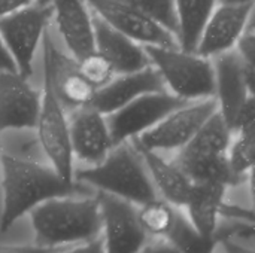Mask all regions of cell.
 I'll list each match as a JSON object with an SVG mask.
<instances>
[{
    "label": "cell",
    "instance_id": "obj_1",
    "mask_svg": "<svg viewBox=\"0 0 255 253\" xmlns=\"http://www.w3.org/2000/svg\"><path fill=\"white\" fill-rule=\"evenodd\" d=\"M1 169L3 212L0 216V230L3 233L16 219L46 200L88 194V189L81 182L64 180L54 169L12 155L1 157Z\"/></svg>",
    "mask_w": 255,
    "mask_h": 253
},
{
    "label": "cell",
    "instance_id": "obj_2",
    "mask_svg": "<svg viewBox=\"0 0 255 253\" xmlns=\"http://www.w3.org/2000/svg\"><path fill=\"white\" fill-rule=\"evenodd\" d=\"M34 242L43 248L90 242L102 230V216L97 197L51 198L30 210Z\"/></svg>",
    "mask_w": 255,
    "mask_h": 253
},
{
    "label": "cell",
    "instance_id": "obj_3",
    "mask_svg": "<svg viewBox=\"0 0 255 253\" xmlns=\"http://www.w3.org/2000/svg\"><path fill=\"white\" fill-rule=\"evenodd\" d=\"M73 179L133 204L142 206L157 198L155 186L145 170V164L128 142L112 148L106 158L94 167L73 173Z\"/></svg>",
    "mask_w": 255,
    "mask_h": 253
},
{
    "label": "cell",
    "instance_id": "obj_4",
    "mask_svg": "<svg viewBox=\"0 0 255 253\" xmlns=\"http://www.w3.org/2000/svg\"><path fill=\"white\" fill-rule=\"evenodd\" d=\"M143 49L173 95L187 101L215 95V75L209 58L181 48L145 45Z\"/></svg>",
    "mask_w": 255,
    "mask_h": 253
},
{
    "label": "cell",
    "instance_id": "obj_5",
    "mask_svg": "<svg viewBox=\"0 0 255 253\" xmlns=\"http://www.w3.org/2000/svg\"><path fill=\"white\" fill-rule=\"evenodd\" d=\"M40 145L54 166V170L64 180L73 179V154L69 137V122L63 112V104L58 100L52 81L48 57L43 54V91L36 122Z\"/></svg>",
    "mask_w": 255,
    "mask_h": 253
},
{
    "label": "cell",
    "instance_id": "obj_6",
    "mask_svg": "<svg viewBox=\"0 0 255 253\" xmlns=\"http://www.w3.org/2000/svg\"><path fill=\"white\" fill-rule=\"evenodd\" d=\"M52 15V6L28 4L0 18V37L25 79L33 73V57Z\"/></svg>",
    "mask_w": 255,
    "mask_h": 253
},
{
    "label": "cell",
    "instance_id": "obj_7",
    "mask_svg": "<svg viewBox=\"0 0 255 253\" xmlns=\"http://www.w3.org/2000/svg\"><path fill=\"white\" fill-rule=\"evenodd\" d=\"M188 103L172 92L157 91L146 92L118 110L106 115V124L109 128L112 146H118L124 142H128L134 137H139L146 130L152 128L158 121H161L167 113L176 107Z\"/></svg>",
    "mask_w": 255,
    "mask_h": 253
},
{
    "label": "cell",
    "instance_id": "obj_8",
    "mask_svg": "<svg viewBox=\"0 0 255 253\" xmlns=\"http://www.w3.org/2000/svg\"><path fill=\"white\" fill-rule=\"evenodd\" d=\"M218 110L215 97L202 98L196 103H185L167 113L152 128L134 137L142 146L151 151H173L184 148L205 124V121Z\"/></svg>",
    "mask_w": 255,
    "mask_h": 253
},
{
    "label": "cell",
    "instance_id": "obj_9",
    "mask_svg": "<svg viewBox=\"0 0 255 253\" xmlns=\"http://www.w3.org/2000/svg\"><path fill=\"white\" fill-rule=\"evenodd\" d=\"M87 4L111 27L126 34L131 40L143 45L164 48H179L173 33L164 28L148 13L121 0H85Z\"/></svg>",
    "mask_w": 255,
    "mask_h": 253
},
{
    "label": "cell",
    "instance_id": "obj_10",
    "mask_svg": "<svg viewBox=\"0 0 255 253\" xmlns=\"http://www.w3.org/2000/svg\"><path fill=\"white\" fill-rule=\"evenodd\" d=\"M214 66L218 110L233 131L236 116L250 95H254L255 64L245 63L236 51L217 55Z\"/></svg>",
    "mask_w": 255,
    "mask_h": 253
},
{
    "label": "cell",
    "instance_id": "obj_11",
    "mask_svg": "<svg viewBox=\"0 0 255 253\" xmlns=\"http://www.w3.org/2000/svg\"><path fill=\"white\" fill-rule=\"evenodd\" d=\"M97 201L105 230V253H137L148 240L133 203L100 191Z\"/></svg>",
    "mask_w": 255,
    "mask_h": 253
},
{
    "label": "cell",
    "instance_id": "obj_12",
    "mask_svg": "<svg viewBox=\"0 0 255 253\" xmlns=\"http://www.w3.org/2000/svg\"><path fill=\"white\" fill-rule=\"evenodd\" d=\"M254 3L220 4L209 15L194 52L211 58L230 51L253 16Z\"/></svg>",
    "mask_w": 255,
    "mask_h": 253
},
{
    "label": "cell",
    "instance_id": "obj_13",
    "mask_svg": "<svg viewBox=\"0 0 255 253\" xmlns=\"http://www.w3.org/2000/svg\"><path fill=\"white\" fill-rule=\"evenodd\" d=\"M40 94L18 72L0 70V133L10 128H36Z\"/></svg>",
    "mask_w": 255,
    "mask_h": 253
},
{
    "label": "cell",
    "instance_id": "obj_14",
    "mask_svg": "<svg viewBox=\"0 0 255 253\" xmlns=\"http://www.w3.org/2000/svg\"><path fill=\"white\" fill-rule=\"evenodd\" d=\"M157 91H166V86L157 69L149 64L142 70L123 73L120 78L97 88L88 103V107L106 116L126 106L136 97Z\"/></svg>",
    "mask_w": 255,
    "mask_h": 253
},
{
    "label": "cell",
    "instance_id": "obj_15",
    "mask_svg": "<svg viewBox=\"0 0 255 253\" xmlns=\"http://www.w3.org/2000/svg\"><path fill=\"white\" fill-rule=\"evenodd\" d=\"M43 54L48 57L54 91L61 101L72 107H85L91 101L96 88L84 78L75 58H69L57 51L48 30L42 36Z\"/></svg>",
    "mask_w": 255,
    "mask_h": 253
},
{
    "label": "cell",
    "instance_id": "obj_16",
    "mask_svg": "<svg viewBox=\"0 0 255 253\" xmlns=\"http://www.w3.org/2000/svg\"><path fill=\"white\" fill-rule=\"evenodd\" d=\"M69 137L73 157L91 164L102 163L114 148L105 115L88 106L79 107L72 116Z\"/></svg>",
    "mask_w": 255,
    "mask_h": 253
},
{
    "label": "cell",
    "instance_id": "obj_17",
    "mask_svg": "<svg viewBox=\"0 0 255 253\" xmlns=\"http://www.w3.org/2000/svg\"><path fill=\"white\" fill-rule=\"evenodd\" d=\"M58 30L75 60L96 51L93 16L85 0H51Z\"/></svg>",
    "mask_w": 255,
    "mask_h": 253
},
{
    "label": "cell",
    "instance_id": "obj_18",
    "mask_svg": "<svg viewBox=\"0 0 255 253\" xmlns=\"http://www.w3.org/2000/svg\"><path fill=\"white\" fill-rule=\"evenodd\" d=\"M96 51L108 58L115 73H131L151 64L143 48L126 34L120 33L100 16H93Z\"/></svg>",
    "mask_w": 255,
    "mask_h": 253
},
{
    "label": "cell",
    "instance_id": "obj_19",
    "mask_svg": "<svg viewBox=\"0 0 255 253\" xmlns=\"http://www.w3.org/2000/svg\"><path fill=\"white\" fill-rule=\"evenodd\" d=\"M128 142H131L134 149L139 152L143 164L151 173L155 186L160 189L166 201L178 207L185 206L193 182L173 163H167L166 160H163L157 154V151H151L142 146L136 139H131Z\"/></svg>",
    "mask_w": 255,
    "mask_h": 253
},
{
    "label": "cell",
    "instance_id": "obj_20",
    "mask_svg": "<svg viewBox=\"0 0 255 253\" xmlns=\"http://www.w3.org/2000/svg\"><path fill=\"white\" fill-rule=\"evenodd\" d=\"M247 230H253V227L235 222L221 228L217 227L212 236H203L179 210H176L172 228L164 239L169 240L179 253H212L218 243L226 239H232L235 234L245 233Z\"/></svg>",
    "mask_w": 255,
    "mask_h": 253
},
{
    "label": "cell",
    "instance_id": "obj_21",
    "mask_svg": "<svg viewBox=\"0 0 255 253\" xmlns=\"http://www.w3.org/2000/svg\"><path fill=\"white\" fill-rule=\"evenodd\" d=\"M226 188L221 183H193L184 207L188 210L190 222L200 234L212 236L215 233Z\"/></svg>",
    "mask_w": 255,
    "mask_h": 253
},
{
    "label": "cell",
    "instance_id": "obj_22",
    "mask_svg": "<svg viewBox=\"0 0 255 253\" xmlns=\"http://www.w3.org/2000/svg\"><path fill=\"white\" fill-rule=\"evenodd\" d=\"M173 164L193 183H221L236 186L242 183L232 171L227 154L221 155H188L179 152Z\"/></svg>",
    "mask_w": 255,
    "mask_h": 253
},
{
    "label": "cell",
    "instance_id": "obj_23",
    "mask_svg": "<svg viewBox=\"0 0 255 253\" xmlns=\"http://www.w3.org/2000/svg\"><path fill=\"white\" fill-rule=\"evenodd\" d=\"M178 19V43L184 51L194 52L202 30L217 0H173Z\"/></svg>",
    "mask_w": 255,
    "mask_h": 253
},
{
    "label": "cell",
    "instance_id": "obj_24",
    "mask_svg": "<svg viewBox=\"0 0 255 253\" xmlns=\"http://www.w3.org/2000/svg\"><path fill=\"white\" fill-rule=\"evenodd\" d=\"M232 130L224 121L220 110L214 112L197 130L194 137L181 148L188 155H221L227 154L232 143Z\"/></svg>",
    "mask_w": 255,
    "mask_h": 253
},
{
    "label": "cell",
    "instance_id": "obj_25",
    "mask_svg": "<svg viewBox=\"0 0 255 253\" xmlns=\"http://www.w3.org/2000/svg\"><path fill=\"white\" fill-rule=\"evenodd\" d=\"M175 213L176 210L167 201L155 198L142 204V209L137 212V219L146 234L166 237L175 221Z\"/></svg>",
    "mask_w": 255,
    "mask_h": 253
},
{
    "label": "cell",
    "instance_id": "obj_26",
    "mask_svg": "<svg viewBox=\"0 0 255 253\" xmlns=\"http://www.w3.org/2000/svg\"><path fill=\"white\" fill-rule=\"evenodd\" d=\"M239 137L230 143L227 149V160L233 174L244 182L245 174L254 166L255 154V127L238 131Z\"/></svg>",
    "mask_w": 255,
    "mask_h": 253
},
{
    "label": "cell",
    "instance_id": "obj_27",
    "mask_svg": "<svg viewBox=\"0 0 255 253\" xmlns=\"http://www.w3.org/2000/svg\"><path fill=\"white\" fill-rule=\"evenodd\" d=\"M76 63H78L79 72L96 89L106 85L109 81L114 79L115 70L112 64L99 51H93L84 55L82 58L76 60Z\"/></svg>",
    "mask_w": 255,
    "mask_h": 253
},
{
    "label": "cell",
    "instance_id": "obj_28",
    "mask_svg": "<svg viewBox=\"0 0 255 253\" xmlns=\"http://www.w3.org/2000/svg\"><path fill=\"white\" fill-rule=\"evenodd\" d=\"M158 21L164 28L178 36V19L173 0H121ZM178 39V37H176Z\"/></svg>",
    "mask_w": 255,
    "mask_h": 253
},
{
    "label": "cell",
    "instance_id": "obj_29",
    "mask_svg": "<svg viewBox=\"0 0 255 253\" xmlns=\"http://www.w3.org/2000/svg\"><path fill=\"white\" fill-rule=\"evenodd\" d=\"M238 49L236 52L241 55V58L248 63V64H254L255 61V30H254V22H253V16L248 21L245 30L242 31L241 37L238 39L236 45Z\"/></svg>",
    "mask_w": 255,
    "mask_h": 253
},
{
    "label": "cell",
    "instance_id": "obj_30",
    "mask_svg": "<svg viewBox=\"0 0 255 253\" xmlns=\"http://www.w3.org/2000/svg\"><path fill=\"white\" fill-rule=\"evenodd\" d=\"M255 127V101L254 95H250L247 98V101L244 103V106L241 107L235 125H233V131H241L245 128H251Z\"/></svg>",
    "mask_w": 255,
    "mask_h": 253
},
{
    "label": "cell",
    "instance_id": "obj_31",
    "mask_svg": "<svg viewBox=\"0 0 255 253\" xmlns=\"http://www.w3.org/2000/svg\"><path fill=\"white\" fill-rule=\"evenodd\" d=\"M60 252L58 248H43V246H15V245H1L0 243V253H55Z\"/></svg>",
    "mask_w": 255,
    "mask_h": 253
},
{
    "label": "cell",
    "instance_id": "obj_32",
    "mask_svg": "<svg viewBox=\"0 0 255 253\" xmlns=\"http://www.w3.org/2000/svg\"><path fill=\"white\" fill-rule=\"evenodd\" d=\"M137 253H179L178 249L169 240H157L151 243H145Z\"/></svg>",
    "mask_w": 255,
    "mask_h": 253
},
{
    "label": "cell",
    "instance_id": "obj_33",
    "mask_svg": "<svg viewBox=\"0 0 255 253\" xmlns=\"http://www.w3.org/2000/svg\"><path fill=\"white\" fill-rule=\"evenodd\" d=\"M33 1H37V0H0V18L9 15L24 6H28Z\"/></svg>",
    "mask_w": 255,
    "mask_h": 253
},
{
    "label": "cell",
    "instance_id": "obj_34",
    "mask_svg": "<svg viewBox=\"0 0 255 253\" xmlns=\"http://www.w3.org/2000/svg\"><path fill=\"white\" fill-rule=\"evenodd\" d=\"M0 70H6V72H18L15 60L12 58L10 52L7 51L6 45L3 43L1 37H0Z\"/></svg>",
    "mask_w": 255,
    "mask_h": 253
},
{
    "label": "cell",
    "instance_id": "obj_35",
    "mask_svg": "<svg viewBox=\"0 0 255 253\" xmlns=\"http://www.w3.org/2000/svg\"><path fill=\"white\" fill-rule=\"evenodd\" d=\"M55 253H105V246H103V239H94L87 242L84 246H79L73 251L69 252H55Z\"/></svg>",
    "mask_w": 255,
    "mask_h": 253
},
{
    "label": "cell",
    "instance_id": "obj_36",
    "mask_svg": "<svg viewBox=\"0 0 255 253\" xmlns=\"http://www.w3.org/2000/svg\"><path fill=\"white\" fill-rule=\"evenodd\" d=\"M221 245L224 246L226 252L227 253H254L253 251L247 249V248H242L239 245H236L235 242H232V239H226L221 242Z\"/></svg>",
    "mask_w": 255,
    "mask_h": 253
},
{
    "label": "cell",
    "instance_id": "obj_37",
    "mask_svg": "<svg viewBox=\"0 0 255 253\" xmlns=\"http://www.w3.org/2000/svg\"><path fill=\"white\" fill-rule=\"evenodd\" d=\"M220 4H247V3H254V0H217Z\"/></svg>",
    "mask_w": 255,
    "mask_h": 253
},
{
    "label": "cell",
    "instance_id": "obj_38",
    "mask_svg": "<svg viewBox=\"0 0 255 253\" xmlns=\"http://www.w3.org/2000/svg\"><path fill=\"white\" fill-rule=\"evenodd\" d=\"M37 3L39 4H48V3H51V0H37Z\"/></svg>",
    "mask_w": 255,
    "mask_h": 253
},
{
    "label": "cell",
    "instance_id": "obj_39",
    "mask_svg": "<svg viewBox=\"0 0 255 253\" xmlns=\"http://www.w3.org/2000/svg\"><path fill=\"white\" fill-rule=\"evenodd\" d=\"M0 151H1V146H0Z\"/></svg>",
    "mask_w": 255,
    "mask_h": 253
}]
</instances>
